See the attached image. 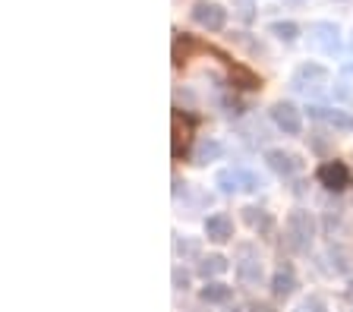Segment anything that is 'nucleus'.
<instances>
[{
    "instance_id": "21",
    "label": "nucleus",
    "mask_w": 353,
    "mask_h": 312,
    "mask_svg": "<svg viewBox=\"0 0 353 312\" xmlns=\"http://www.w3.org/2000/svg\"><path fill=\"white\" fill-rule=\"evenodd\" d=\"M240 180H243V193H259L265 186V180L256 171H246V167H240Z\"/></svg>"
},
{
    "instance_id": "26",
    "label": "nucleus",
    "mask_w": 353,
    "mask_h": 312,
    "mask_svg": "<svg viewBox=\"0 0 353 312\" xmlns=\"http://www.w3.org/2000/svg\"><path fill=\"white\" fill-rule=\"evenodd\" d=\"M234 312H240V309H234Z\"/></svg>"
},
{
    "instance_id": "23",
    "label": "nucleus",
    "mask_w": 353,
    "mask_h": 312,
    "mask_svg": "<svg viewBox=\"0 0 353 312\" xmlns=\"http://www.w3.org/2000/svg\"><path fill=\"white\" fill-rule=\"evenodd\" d=\"M234 10H236V16H240L243 23H252V0H234Z\"/></svg>"
},
{
    "instance_id": "17",
    "label": "nucleus",
    "mask_w": 353,
    "mask_h": 312,
    "mask_svg": "<svg viewBox=\"0 0 353 312\" xmlns=\"http://www.w3.org/2000/svg\"><path fill=\"white\" fill-rule=\"evenodd\" d=\"M196 271L208 281V278L224 275V271H228V259H224V256H202V259H199V268H196Z\"/></svg>"
},
{
    "instance_id": "7",
    "label": "nucleus",
    "mask_w": 353,
    "mask_h": 312,
    "mask_svg": "<svg viewBox=\"0 0 353 312\" xmlns=\"http://www.w3.org/2000/svg\"><path fill=\"white\" fill-rule=\"evenodd\" d=\"M205 237L212 240V243H228V240H234V218L224 215V211L205 218Z\"/></svg>"
},
{
    "instance_id": "12",
    "label": "nucleus",
    "mask_w": 353,
    "mask_h": 312,
    "mask_svg": "<svg viewBox=\"0 0 353 312\" xmlns=\"http://www.w3.org/2000/svg\"><path fill=\"white\" fill-rule=\"evenodd\" d=\"M199 297L205 300V303H212V306H224V303H230L234 300V287H228V284H221V281H212V284H205L202 287V293Z\"/></svg>"
},
{
    "instance_id": "20",
    "label": "nucleus",
    "mask_w": 353,
    "mask_h": 312,
    "mask_svg": "<svg viewBox=\"0 0 353 312\" xmlns=\"http://www.w3.org/2000/svg\"><path fill=\"white\" fill-rule=\"evenodd\" d=\"M268 32H272L274 38H281V41H287V45H294L296 35H300V25L296 23H272Z\"/></svg>"
},
{
    "instance_id": "25",
    "label": "nucleus",
    "mask_w": 353,
    "mask_h": 312,
    "mask_svg": "<svg viewBox=\"0 0 353 312\" xmlns=\"http://www.w3.org/2000/svg\"><path fill=\"white\" fill-rule=\"evenodd\" d=\"M174 287L176 290H186V287H190V275H186L183 268H174Z\"/></svg>"
},
{
    "instance_id": "15",
    "label": "nucleus",
    "mask_w": 353,
    "mask_h": 312,
    "mask_svg": "<svg viewBox=\"0 0 353 312\" xmlns=\"http://www.w3.org/2000/svg\"><path fill=\"white\" fill-rule=\"evenodd\" d=\"M214 186H218L221 193H228V196H234V193H240L243 189V180H240V167H228V171H218V177H214Z\"/></svg>"
},
{
    "instance_id": "3",
    "label": "nucleus",
    "mask_w": 353,
    "mask_h": 312,
    "mask_svg": "<svg viewBox=\"0 0 353 312\" xmlns=\"http://www.w3.org/2000/svg\"><path fill=\"white\" fill-rule=\"evenodd\" d=\"M309 45L319 48L322 54L341 51V29L334 23H312L309 25Z\"/></svg>"
},
{
    "instance_id": "9",
    "label": "nucleus",
    "mask_w": 353,
    "mask_h": 312,
    "mask_svg": "<svg viewBox=\"0 0 353 312\" xmlns=\"http://www.w3.org/2000/svg\"><path fill=\"white\" fill-rule=\"evenodd\" d=\"M294 290H296L294 265H278V271H274V278H272V293L278 300H287V297H294Z\"/></svg>"
},
{
    "instance_id": "24",
    "label": "nucleus",
    "mask_w": 353,
    "mask_h": 312,
    "mask_svg": "<svg viewBox=\"0 0 353 312\" xmlns=\"http://www.w3.org/2000/svg\"><path fill=\"white\" fill-rule=\"evenodd\" d=\"M174 249H176V256H199V243H192V240H186V243L176 240Z\"/></svg>"
},
{
    "instance_id": "16",
    "label": "nucleus",
    "mask_w": 353,
    "mask_h": 312,
    "mask_svg": "<svg viewBox=\"0 0 353 312\" xmlns=\"http://www.w3.org/2000/svg\"><path fill=\"white\" fill-rule=\"evenodd\" d=\"M221 155H224V145H221L218 139H202L199 142V149H196V155H192V161L208 164V161H218Z\"/></svg>"
},
{
    "instance_id": "11",
    "label": "nucleus",
    "mask_w": 353,
    "mask_h": 312,
    "mask_svg": "<svg viewBox=\"0 0 353 312\" xmlns=\"http://www.w3.org/2000/svg\"><path fill=\"white\" fill-rule=\"evenodd\" d=\"M190 136H192V123L180 111H174V145H170V149H174L176 158L186 152V145H190Z\"/></svg>"
},
{
    "instance_id": "1",
    "label": "nucleus",
    "mask_w": 353,
    "mask_h": 312,
    "mask_svg": "<svg viewBox=\"0 0 353 312\" xmlns=\"http://www.w3.org/2000/svg\"><path fill=\"white\" fill-rule=\"evenodd\" d=\"M312 237H316V218L309 215L306 208H294L287 215V246L294 253H306L312 246Z\"/></svg>"
},
{
    "instance_id": "10",
    "label": "nucleus",
    "mask_w": 353,
    "mask_h": 312,
    "mask_svg": "<svg viewBox=\"0 0 353 312\" xmlns=\"http://www.w3.org/2000/svg\"><path fill=\"white\" fill-rule=\"evenodd\" d=\"M309 114L316 120H322V123H328V127H334V129L353 133V117L344 111H334V107H309Z\"/></svg>"
},
{
    "instance_id": "4",
    "label": "nucleus",
    "mask_w": 353,
    "mask_h": 312,
    "mask_svg": "<svg viewBox=\"0 0 353 312\" xmlns=\"http://www.w3.org/2000/svg\"><path fill=\"white\" fill-rule=\"evenodd\" d=\"M192 23L208 32H221L224 23H228V10L221 7V3H205V0H202V3L192 7Z\"/></svg>"
},
{
    "instance_id": "14",
    "label": "nucleus",
    "mask_w": 353,
    "mask_h": 312,
    "mask_svg": "<svg viewBox=\"0 0 353 312\" xmlns=\"http://www.w3.org/2000/svg\"><path fill=\"white\" fill-rule=\"evenodd\" d=\"M243 221L250 224L252 231H259V233H268L272 231V215H268V211H265V208H243Z\"/></svg>"
},
{
    "instance_id": "22",
    "label": "nucleus",
    "mask_w": 353,
    "mask_h": 312,
    "mask_svg": "<svg viewBox=\"0 0 353 312\" xmlns=\"http://www.w3.org/2000/svg\"><path fill=\"white\" fill-rule=\"evenodd\" d=\"M296 312H328V303H325V297H306Z\"/></svg>"
},
{
    "instance_id": "2",
    "label": "nucleus",
    "mask_w": 353,
    "mask_h": 312,
    "mask_svg": "<svg viewBox=\"0 0 353 312\" xmlns=\"http://www.w3.org/2000/svg\"><path fill=\"white\" fill-rule=\"evenodd\" d=\"M328 79H331V73L322 67V63H303V67H296L290 85H294L296 92H319Z\"/></svg>"
},
{
    "instance_id": "8",
    "label": "nucleus",
    "mask_w": 353,
    "mask_h": 312,
    "mask_svg": "<svg viewBox=\"0 0 353 312\" xmlns=\"http://www.w3.org/2000/svg\"><path fill=\"white\" fill-rule=\"evenodd\" d=\"M319 180H322V186H328V189H344L347 183H350V171H347V164L341 161H328L319 167Z\"/></svg>"
},
{
    "instance_id": "6",
    "label": "nucleus",
    "mask_w": 353,
    "mask_h": 312,
    "mask_svg": "<svg viewBox=\"0 0 353 312\" xmlns=\"http://www.w3.org/2000/svg\"><path fill=\"white\" fill-rule=\"evenodd\" d=\"M265 164H268L278 177H294V174L303 171L300 158H296L294 152H284V149H268L265 152Z\"/></svg>"
},
{
    "instance_id": "18",
    "label": "nucleus",
    "mask_w": 353,
    "mask_h": 312,
    "mask_svg": "<svg viewBox=\"0 0 353 312\" xmlns=\"http://www.w3.org/2000/svg\"><path fill=\"white\" fill-rule=\"evenodd\" d=\"M236 275H240L243 284H259L262 281V262L259 259H243L236 265Z\"/></svg>"
},
{
    "instance_id": "13",
    "label": "nucleus",
    "mask_w": 353,
    "mask_h": 312,
    "mask_svg": "<svg viewBox=\"0 0 353 312\" xmlns=\"http://www.w3.org/2000/svg\"><path fill=\"white\" fill-rule=\"evenodd\" d=\"M334 98L338 101H353V63H344L334 79Z\"/></svg>"
},
{
    "instance_id": "19",
    "label": "nucleus",
    "mask_w": 353,
    "mask_h": 312,
    "mask_svg": "<svg viewBox=\"0 0 353 312\" xmlns=\"http://www.w3.org/2000/svg\"><path fill=\"white\" fill-rule=\"evenodd\" d=\"M230 82H234L236 89H259L262 79L256 73H250L246 67H230Z\"/></svg>"
},
{
    "instance_id": "5",
    "label": "nucleus",
    "mask_w": 353,
    "mask_h": 312,
    "mask_svg": "<svg viewBox=\"0 0 353 312\" xmlns=\"http://www.w3.org/2000/svg\"><path fill=\"white\" fill-rule=\"evenodd\" d=\"M272 120H274V127H278L284 136H300V129H303V117H300V111H296V104H290V101L274 104Z\"/></svg>"
}]
</instances>
